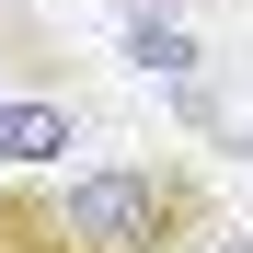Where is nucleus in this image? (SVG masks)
Masks as SVG:
<instances>
[{
    "instance_id": "nucleus-3",
    "label": "nucleus",
    "mask_w": 253,
    "mask_h": 253,
    "mask_svg": "<svg viewBox=\"0 0 253 253\" xmlns=\"http://www.w3.org/2000/svg\"><path fill=\"white\" fill-rule=\"evenodd\" d=\"M69 126H81V92L46 81V92H23L12 115H0V161H12V173H46V161L69 150Z\"/></svg>"
},
{
    "instance_id": "nucleus-6",
    "label": "nucleus",
    "mask_w": 253,
    "mask_h": 253,
    "mask_svg": "<svg viewBox=\"0 0 253 253\" xmlns=\"http://www.w3.org/2000/svg\"><path fill=\"white\" fill-rule=\"evenodd\" d=\"M12 69H23V58H0V115H12Z\"/></svg>"
},
{
    "instance_id": "nucleus-4",
    "label": "nucleus",
    "mask_w": 253,
    "mask_h": 253,
    "mask_svg": "<svg viewBox=\"0 0 253 253\" xmlns=\"http://www.w3.org/2000/svg\"><path fill=\"white\" fill-rule=\"evenodd\" d=\"M126 58H138L150 81H196L207 69V35L173 12V0H126Z\"/></svg>"
},
{
    "instance_id": "nucleus-5",
    "label": "nucleus",
    "mask_w": 253,
    "mask_h": 253,
    "mask_svg": "<svg viewBox=\"0 0 253 253\" xmlns=\"http://www.w3.org/2000/svg\"><path fill=\"white\" fill-rule=\"evenodd\" d=\"M196 253H253V230H230V219H219V230H207Z\"/></svg>"
},
{
    "instance_id": "nucleus-2",
    "label": "nucleus",
    "mask_w": 253,
    "mask_h": 253,
    "mask_svg": "<svg viewBox=\"0 0 253 253\" xmlns=\"http://www.w3.org/2000/svg\"><path fill=\"white\" fill-rule=\"evenodd\" d=\"M0 253H92V242L69 230V196L46 173H12L0 184Z\"/></svg>"
},
{
    "instance_id": "nucleus-1",
    "label": "nucleus",
    "mask_w": 253,
    "mask_h": 253,
    "mask_svg": "<svg viewBox=\"0 0 253 253\" xmlns=\"http://www.w3.org/2000/svg\"><path fill=\"white\" fill-rule=\"evenodd\" d=\"M58 196H69V230L92 242V253H196L207 230H219V184H207L184 150L81 161Z\"/></svg>"
}]
</instances>
